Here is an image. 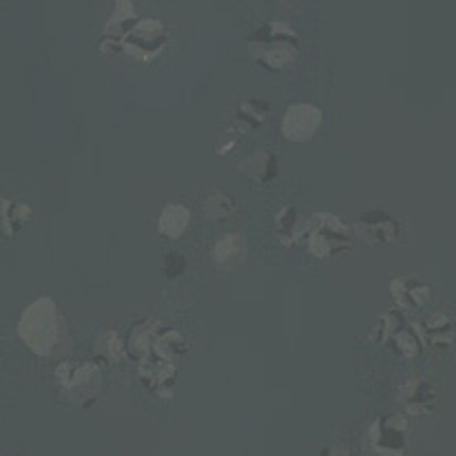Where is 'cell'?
I'll return each mask as SVG.
<instances>
[{"label": "cell", "mask_w": 456, "mask_h": 456, "mask_svg": "<svg viewBox=\"0 0 456 456\" xmlns=\"http://www.w3.org/2000/svg\"><path fill=\"white\" fill-rule=\"evenodd\" d=\"M18 337L38 357H56L69 348V328L52 297L34 299L18 319Z\"/></svg>", "instance_id": "cell-1"}, {"label": "cell", "mask_w": 456, "mask_h": 456, "mask_svg": "<svg viewBox=\"0 0 456 456\" xmlns=\"http://www.w3.org/2000/svg\"><path fill=\"white\" fill-rule=\"evenodd\" d=\"M305 235H308V250L317 259H335L353 250V228L332 213L313 216Z\"/></svg>", "instance_id": "cell-2"}, {"label": "cell", "mask_w": 456, "mask_h": 456, "mask_svg": "<svg viewBox=\"0 0 456 456\" xmlns=\"http://www.w3.org/2000/svg\"><path fill=\"white\" fill-rule=\"evenodd\" d=\"M53 379H56L62 399L77 408L89 405L102 387V372L91 362H62L56 368Z\"/></svg>", "instance_id": "cell-3"}, {"label": "cell", "mask_w": 456, "mask_h": 456, "mask_svg": "<svg viewBox=\"0 0 456 456\" xmlns=\"http://www.w3.org/2000/svg\"><path fill=\"white\" fill-rule=\"evenodd\" d=\"M408 450V421L401 414L381 417L363 436L366 456H405Z\"/></svg>", "instance_id": "cell-4"}, {"label": "cell", "mask_w": 456, "mask_h": 456, "mask_svg": "<svg viewBox=\"0 0 456 456\" xmlns=\"http://www.w3.org/2000/svg\"><path fill=\"white\" fill-rule=\"evenodd\" d=\"M273 31L266 29V34H257L253 40H250V52H253L255 58L264 62V65L273 67V69H281L289 62L295 61L297 56V47H295L293 29L289 34H281L289 27L280 25V22H273Z\"/></svg>", "instance_id": "cell-5"}, {"label": "cell", "mask_w": 456, "mask_h": 456, "mask_svg": "<svg viewBox=\"0 0 456 456\" xmlns=\"http://www.w3.org/2000/svg\"><path fill=\"white\" fill-rule=\"evenodd\" d=\"M167 45V29L158 18H142L120 38L118 49L138 61H151Z\"/></svg>", "instance_id": "cell-6"}, {"label": "cell", "mask_w": 456, "mask_h": 456, "mask_svg": "<svg viewBox=\"0 0 456 456\" xmlns=\"http://www.w3.org/2000/svg\"><path fill=\"white\" fill-rule=\"evenodd\" d=\"M322 125V109L310 102H299L286 109L284 122H281V135L293 142H305L317 134Z\"/></svg>", "instance_id": "cell-7"}, {"label": "cell", "mask_w": 456, "mask_h": 456, "mask_svg": "<svg viewBox=\"0 0 456 456\" xmlns=\"http://www.w3.org/2000/svg\"><path fill=\"white\" fill-rule=\"evenodd\" d=\"M354 232L366 244L387 246L395 244L396 237H399V222L386 211H366L354 222Z\"/></svg>", "instance_id": "cell-8"}, {"label": "cell", "mask_w": 456, "mask_h": 456, "mask_svg": "<svg viewBox=\"0 0 456 456\" xmlns=\"http://www.w3.org/2000/svg\"><path fill=\"white\" fill-rule=\"evenodd\" d=\"M381 326H383L381 330L383 341H386L395 353H399L401 357H417L419 350H421L423 346L417 328L401 322L396 314H383Z\"/></svg>", "instance_id": "cell-9"}, {"label": "cell", "mask_w": 456, "mask_h": 456, "mask_svg": "<svg viewBox=\"0 0 456 456\" xmlns=\"http://www.w3.org/2000/svg\"><path fill=\"white\" fill-rule=\"evenodd\" d=\"M248 248H246V240L240 232H228V235L220 237L213 248V257L222 271H235L244 264Z\"/></svg>", "instance_id": "cell-10"}, {"label": "cell", "mask_w": 456, "mask_h": 456, "mask_svg": "<svg viewBox=\"0 0 456 456\" xmlns=\"http://www.w3.org/2000/svg\"><path fill=\"white\" fill-rule=\"evenodd\" d=\"M390 293L395 302L403 308H421L430 299V286L421 280H412V277H399L392 281Z\"/></svg>", "instance_id": "cell-11"}, {"label": "cell", "mask_w": 456, "mask_h": 456, "mask_svg": "<svg viewBox=\"0 0 456 456\" xmlns=\"http://www.w3.org/2000/svg\"><path fill=\"white\" fill-rule=\"evenodd\" d=\"M419 337H421L423 346H430V348H448L454 339V328L445 314L436 313L430 314L426 322L419 328Z\"/></svg>", "instance_id": "cell-12"}, {"label": "cell", "mask_w": 456, "mask_h": 456, "mask_svg": "<svg viewBox=\"0 0 456 456\" xmlns=\"http://www.w3.org/2000/svg\"><path fill=\"white\" fill-rule=\"evenodd\" d=\"M403 403L410 414H428L439 403V395H436L435 386L419 379L403 387Z\"/></svg>", "instance_id": "cell-13"}, {"label": "cell", "mask_w": 456, "mask_h": 456, "mask_svg": "<svg viewBox=\"0 0 456 456\" xmlns=\"http://www.w3.org/2000/svg\"><path fill=\"white\" fill-rule=\"evenodd\" d=\"M159 330H162V326L155 319H144V322L135 323L131 328L129 337H126V353L138 359V362L147 357Z\"/></svg>", "instance_id": "cell-14"}, {"label": "cell", "mask_w": 456, "mask_h": 456, "mask_svg": "<svg viewBox=\"0 0 456 456\" xmlns=\"http://www.w3.org/2000/svg\"><path fill=\"white\" fill-rule=\"evenodd\" d=\"M34 220V208L22 200L3 198V208H0V226H3L4 235H13Z\"/></svg>", "instance_id": "cell-15"}, {"label": "cell", "mask_w": 456, "mask_h": 456, "mask_svg": "<svg viewBox=\"0 0 456 456\" xmlns=\"http://www.w3.org/2000/svg\"><path fill=\"white\" fill-rule=\"evenodd\" d=\"M189 224H191V211L184 207V204H167L158 217V231L162 232V235L171 237V240L180 237L182 232L189 228Z\"/></svg>", "instance_id": "cell-16"}, {"label": "cell", "mask_w": 456, "mask_h": 456, "mask_svg": "<svg viewBox=\"0 0 456 456\" xmlns=\"http://www.w3.org/2000/svg\"><path fill=\"white\" fill-rule=\"evenodd\" d=\"M310 220H304L295 208H281L277 216V232H280L281 244L290 246L299 240L302 232H308Z\"/></svg>", "instance_id": "cell-17"}, {"label": "cell", "mask_w": 456, "mask_h": 456, "mask_svg": "<svg viewBox=\"0 0 456 456\" xmlns=\"http://www.w3.org/2000/svg\"><path fill=\"white\" fill-rule=\"evenodd\" d=\"M95 353L107 363H118L126 353V344L116 330H102L95 339Z\"/></svg>", "instance_id": "cell-18"}, {"label": "cell", "mask_w": 456, "mask_h": 456, "mask_svg": "<svg viewBox=\"0 0 456 456\" xmlns=\"http://www.w3.org/2000/svg\"><path fill=\"white\" fill-rule=\"evenodd\" d=\"M232 211H235V202H232V198H228L226 193H213L211 198L204 202V216L213 222L226 220V217L232 216Z\"/></svg>", "instance_id": "cell-19"}, {"label": "cell", "mask_w": 456, "mask_h": 456, "mask_svg": "<svg viewBox=\"0 0 456 456\" xmlns=\"http://www.w3.org/2000/svg\"><path fill=\"white\" fill-rule=\"evenodd\" d=\"M246 171L250 173V177H255V180H268V177L275 173V159H273V155L268 153H255L248 158V164H244Z\"/></svg>", "instance_id": "cell-20"}, {"label": "cell", "mask_w": 456, "mask_h": 456, "mask_svg": "<svg viewBox=\"0 0 456 456\" xmlns=\"http://www.w3.org/2000/svg\"><path fill=\"white\" fill-rule=\"evenodd\" d=\"M326 456H350V454H348V450H344V448H330Z\"/></svg>", "instance_id": "cell-21"}]
</instances>
